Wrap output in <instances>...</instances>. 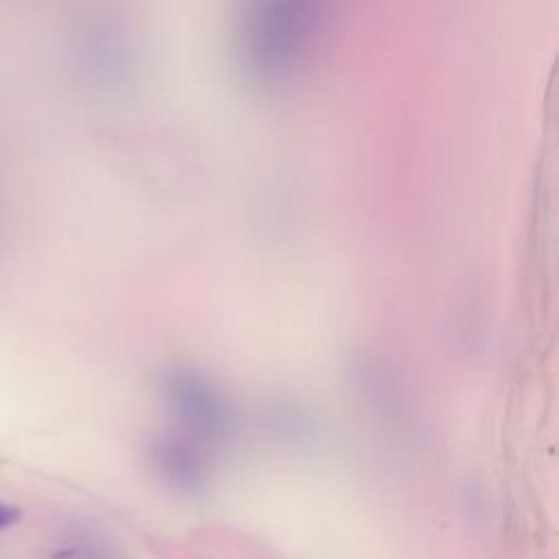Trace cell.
Listing matches in <instances>:
<instances>
[{"mask_svg":"<svg viewBox=\"0 0 559 559\" xmlns=\"http://www.w3.org/2000/svg\"><path fill=\"white\" fill-rule=\"evenodd\" d=\"M157 474L179 491H197L205 485L207 463L203 452L177 439H159L151 450Z\"/></svg>","mask_w":559,"mask_h":559,"instance_id":"3","label":"cell"},{"mask_svg":"<svg viewBox=\"0 0 559 559\" xmlns=\"http://www.w3.org/2000/svg\"><path fill=\"white\" fill-rule=\"evenodd\" d=\"M336 0H236V52L260 85L288 83L323 37Z\"/></svg>","mask_w":559,"mask_h":559,"instance_id":"1","label":"cell"},{"mask_svg":"<svg viewBox=\"0 0 559 559\" xmlns=\"http://www.w3.org/2000/svg\"><path fill=\"white\" fill-rule=\"evenodd\" d=\"M168 404L181 424L201 439L223 441L234 432L236 415L225 395L194 371H170L164 380Z\"/></svg>","mask_w":559,"mask_h":559,"instance_id":"2","label":"cell"},{"mask_svg":"<svg viewBox=\"0 0 559 559\" xmlns=\"http://www.w3.org/2000/svg\"><path fill=\"white\" fill-rule=\"evenodd\" d=\"M20 520V509L7 500H0V531L11 528Z\"/></svg>","mask_w":559,"mask_h":559,"instance_id":"4","label":"cell"}]
</instances>
